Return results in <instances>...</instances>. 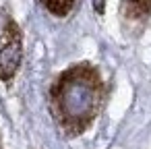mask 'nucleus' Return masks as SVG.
<instances>
[{"label": "nucleus", "mask_w": 151, "mask_h": 149, "mask_svg": "<svg viewBox=\"0 0 151 149\" xmlns=\"http://www.w3.org/2000/svg\"><path fill=\"white\" fill-rule=\"evenodd\" d=\"M104 81L95 66L83 62L64 71L50 91V106L56 122L68 135L83 132L99 112Z\"/></svg>", "instance_id": "f257e3e1"}, {"label": "nucleus", "mask_w": 151, "mask_h": 149, "mask_svg": "<svg viewBox=\"0 0 151 149\" xmlns=\"http://www.w3.org/2000/svg\"><path fill=\"white\" fill-rule=\"evenodd\" d=\"M23 58V42L19 25L6 17L2 33H0V81H11L19 71Z\"/></svg>", "instance_id": "f03ea898"}, {"label": "nucleus", "mask_w": 151, "mask_h": 149, "mask_svg": "<svg viewBox=\"0 0 151 149\" xmlns=\"http://www.w3.org/2000/svg\"><path fill=\"white\" fill-rule=\"evenodd\" d=\"M122 15L128 21H143L151 15V0H122Z\"/></svg>", "instance_id": "7ed1b4c3"}, {"label": "nucleus", "mask_w": 151, "mask_h": 149, "mask_svg": "<svg viewBox=\"0 0 151 149\" xmlns=\"http://www.w3.org/2000/svg\"><path fill=\"white\" fill-rule=\"evenodd\" d=\"M42 4L46 6V11H50L56 17H66L73 6L77 4V0H42Z\"/></svg>", "instance_id": "20e7f679"}, {"label": "nucleus", "mask_w": 151, "mask_h": 149, "mask_svg": "<svg viewBox=\"0 0 151 149\" xmlns=\"http://www.w3.org/2000/svg\"><path fill=\"white\" fill-rule=\"evenodd\" d=\"M93 6H95V11L101 15V13H104V0H93Z\"/></svg>", "instance_id": "39448f33"}]
</instances>
